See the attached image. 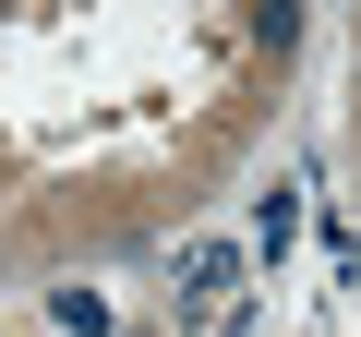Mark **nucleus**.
Returning <instances> with one entry per match:
<instances>
[{"label": "nucleus", "mask_w": 361, "mask_h": 337, "mask_svg": "<svg viewBox=\"0 0 361 337\" xmlns=\"http://www.w3.org/2000/svg\"><path fill=\"white\" fill-rule=\"evenodd\" d=\"M289 229H301V193H265V205H253V241H265V253H277V241H289Z\"/></svg>", "instance_id": "f03ea898"}, {"label": "nucleus", "mask_w": 361, "mask_h": 337, "mask_svg": "<svg viewBox=\"0 0 361 337\" xmlns=\"http://www.w3.org/2000/svg\"><path fill=\"white\" fill-rule=\"evenodd\" d=\"M229 277H241V253H229V241H193V253H180V301H217Z\"/></svg>", "instance_id": "f257e3e1"}]
</instances>
